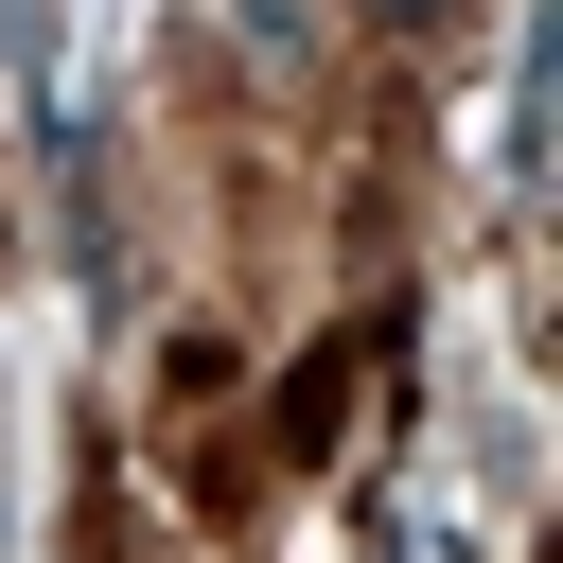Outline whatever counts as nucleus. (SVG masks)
<instances>
[{"instance_id":"obj_1","label":"nucleus","mask_w":563,"mask_h":563,"mask_svg":"<svg viewBox=\"0 0 563 563\" xmlns=\"http://www.w3.org/2000/svg\"><path fill=\"white\" fill-rule=\"evenodd\" d=\"M369 18H440V0H369Z\"/></svg>"}]
</instances>
